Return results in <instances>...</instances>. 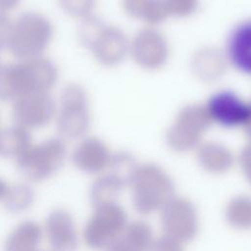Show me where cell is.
Listing matches in <instances>:
<instances>
[{
  "label": "cell",
  "mask_w": 251,
  "mask_h": 251,
  "mask_svg": "<svg viewBox=\"0 0 251 251\" xmlns=\"http://www.w3.org/2000/svg\"><path fill=\"white\" fill-rule=\"evenodd\" d=\"M58 78L55 64L36 58L0 66V100L16 101L28 94L48 92Z\"/></svg>",
  "instance_id": "1"
},
{
  "label": "cell",
  "mask_w": 251,
  "mask_h": 251,
  "mask_svg": "<svg viewBox=\"0 0 251 251\" xmlns=\"http://www.w3.org/2000/svg\"><path fill=\"white\" fill-rule=\"evenodd\" d=\"M132 205L140 215H150L175 196V185L167 173L155 164L138 165L130 179Z\"/></svg>",
  "instance_id": "2"
},
{
  "label": "cell",
  "mask_w": 251,
  "mask_h": 251,
  "mask_svg": "<svg viewBox=\"0 0 251 251\" xmlns=\"http://www.w3.org/2000/svg\"><path fill=\"white\" fill-rule=\"evenodd\" d=\"M53 32V25L46 17L36 12H25L13 25L8 48L20 61L40 58Z\"/></svg>",
  "instance_id": "3"
},
{
  "label": "cell",
  "mask_w": 251,
  "mask_h": 251,
  "mask_svg": "<svg viewBox=\"0 0 251 251\" xmlns=\"http://www.w3.org/2000/svg\"><path fill=\"white\" fill-rule=\"evenodd\" d=\"M127 225V215L117 202L95 207L84 227V240L92 249H107L123 234Z\"/></svg>",
  "instance_id": "4"
},
{
  "label": "cell",
  "mask_w": 251,
  "mask_h": 251,
  "mask_svg": "<svg viewBox=\"0 0 251 251\" xmlns=\"http://www.w3.org/2000/svg\"><path fill=\"white\" fill-rule=\"evenodd\" d=\"M207 109L203 105L192 104L183 107L169 127L166 140L176 152H186L197 148L202 134L211 125Z\"/></svg>",
  "instance_id": "5"
},
{
  "label": "cell",
  "mask_w": 251,
  "mask_h": 251,
  "mask_svg": "<svg viewBox=\"0 0 251 251\" xmlns=\"http://www.w3.org/2000/svg\"><path fill=\"white\" fill-rule=\"evenodd\" d=\"M67 149L63 139L52 137L30 146L17 159L20 172L27 178L42 180L56 173L63 165Z\"/></svg>",
  "instance_id": "6"
},
{
  "label": "cell",
  "mask_w": 251,
  "mask_h": 251,
  "mask_svg": "<svg viewBox=\"0 0 251 251\" xmlns=\"http://www.w3.org/2000/svg\"><path fill=\"white\" fill-rule=\"evenodd\" d=\"M90 117L87 95L77 84L67 85L60 97V113L57 128L63 137L77 139L88 130Z\"/></svg>",
  "instance_id": "7"
},
{
  "label": "cell",
  "mask_w": 251,
  "mask_h": 251,
  "mask_svg": "<svg viewBox=\"0 0 251 251\" xmlns=\"http://www.w3.org/2000/svg\"><path fill=\"white\" fill-rule=\"evenodd\" d=\"M161 211V223L166 235L180 243L195 238L199 225L197 211L192 202L174 196Z\"/></svg>",
  "instance_id": "8"
},
{
  "label": "cell",
  "mask_w": 251,
  "mask_h": 251,
  "mask_svg": "<svg viewBox=\"0 0 251 251\" xmlns=\"http://www.w3.org/2000/svg\"><path fill=\"white\" fill-rule=\"evenodd\" d=\"M205 107L212 123L224 127H243L251 116V102L244 101L231 90L216 92Z\"/></svg>",
  "instance_id": "9"
},
{
  "label": "cell",
  "mask_w": 251,
  "mask_h": 251,
  "mask_svg": "<svg viewBox=\"0 0 251 251\" xmlns=\"http://www.w3.org/2000/svg\"><path fill=\"white\" fill-rule=\"evenodd\" d=\"M56 103L48 92H37L17 99L12 114L17 126L26 129L46 126L54 117Z\"/></svg>",
  "instance_id": "10"
},
{
  "label": "cell",
  "mask_w": 251,
  "mask_h": 251,
  "mask_svg": "<svg viewBox=\"0 0 251 251\" xmlns=\"http://www.w3.org/2000/svg\"><path fill=\"white\" fill-rule=\"evenodd\" d=\"M128 51L136 64L148 70L162 67L169 54L166 38L153 28L140 30L129 43Z\"/></svg>",
  "instance_id": "11"
},
{
  "label": "cell",
  "mask_w": 251,
  "mask_h": 251,
  "mask_svg": "<svg viewBox=\"0 0 251 251\" xmlns=\"http://www.w3.org/2000/svg\"><path fill=\"white\" fill-rule=\"evenodd\" d=\"M94 57L105 66H115L126 57L129 49L124 32L115 26L104 25L88 46Z\"/></svg>",
  "instance_id": "12"
},
{
  "label": "cell",
  "mask_w": 251,
  "mask_h": 251,
  "mask_svg": "<svg viewBox=\"0 0 251 251\" xmlns=\"http://www.w3.org/2000/svg\"><path fill=\"white\" fill-rule=\"evenodd\" d=\"M226 58L239 72L251 75V19L231 29L226 39Z\"/></svg>",
  "instance_id": "13"
},
{
  "label": "cell",
  "mask_w": 251,
  "mask_h": 251,
  "mask_svg": "<svg viewBox=\"0 0 251 251\" xmlns=\"http://www.w3.org/2000/svg\"><path fill=\"white\" fill-rule=\"evenodd\" d=\"M46 232L53 251H76L78 237L73 217L57 209L46 220Z\"/></svg>",
  "instance_id": "14"
},
{
  "label": "cell",
  "mask_w": 251,
  "mask_h": 251,
  "mask_svg": "<svg viewBox=\"0 0 251 251\" xmlns=\"http://www.w3.org/2000/svg\"><path fill=\"white\" fill-rule=\"evenodd\" d=\"M112 154L103 141L95 137L82 140L73 152V162L81 172L98 174L109 167Z\"/></svg>",
  "instance_id": "15"
},
{
  "label": "cell",
  "mask_w": 251,
  "mask_h": 251,
  "mask_svg": "<svg viewBox=\"0 0 251 251\" xmlns=\"http://www.w3.org/2000/svg\"><path fill=\"white\" fill-rule=\"evenodd\" d=\"M196 157L199 165L211 174H224L233 165L230 150L218 142H204L197 146Z\"/></svg>",
  "instance_id": "16"
},
{
  "label": "cell",
  "mask_w": 251,
  "mask_h": 251,
  "mask_svg": "<svg viewBox=\"0 0 251 251\" xmlns=\"http://www.w3.org/2000/svg\"><path fill=\"white\" fill-rule=\"evenodd\" d=\"M226 61V55L218 49L206 47L195 53L191 63L192 71L199 79L213 81L225 73Z\"/></svg>",
  "instance_id": "17"
},
{
  "label": "cell",
  "mask_w": 251,
  "mask_h": 251,
  "mask_svg": "<svg viewBox=\"0 0 251 251\" xmlns=\"http://www.w3.org/2000/svg\"><path fill=\"white\" fill-rule=\"evenodd\" d=\"M41 237L40 226L33 221H25L9 234L4 251H38Z\"/></svg>",
  "instance_id": "18"
},
{
  "label": "cell",
  "mask_w": 251,
  "mask_h": 251,
  "mask_svg": "<svg viewBox=\"0 0 251 251\" xmlns=\"http://www.w3.org/2000/svg\"><path fill=\"white\" fill-rule=\"evenodd\" d=\"M31 146V135L28 129L13 126L0 131V155L19 158Z\"/></svg>",
  "instance_id": "19"
},
{
  "label": "cell",
  "mask_w": 251,
  "mask_h": 251,
  "mask_svg": "<svg viewBox=\"0 0 251 251\" xmlns=\"http://www.w3.org/2000/svg\"><path fill=\"white\" fill-rule=\"evenodd\" d=\"M126 13L149 24H158L168 16L163 0H123Z\"/></svg>",
  "instance_id": "20"
},
{
  "label": "cell",
  "mask_w": 251,
  "mask_h": 251,
  "mask_svg": "<svg viewBox=\"0 0 251 251\" xmlns=\"http://www.w3.org/2000/svg\"><path fill=\"white\" fill-rule=\"evenodd\" d=\"M126 183L116 176L108 173L99 176L90 188V201L95 207L116 202L119 194L126 187Z\"/></svg>",
  "instance_id": "21"
},
{
  "label": "cell",
  "mask_w": 251,
  "mask_h": 251,
  "mask_svg": "<svg viewBox=\"0 0 251 251\" xmlns=\"http://www.w3.org/2000/svg\"><path fill=\"white\" fill-rule=\"evenodd\" d=\"M226 222L237 229H251V197L237 195L226 207Z\"/></svg>",
  "instance_id": "22"
},
{
  "label": "cell",
  "mask_w": 251,
  "mask_h": 251,
  "mask_svg": "<svg viewBox=\"0 0 251 251\" xmlns=\"http://www.w3.org/2000/svg\"><path fill=\"white\" fill-rule=\"evenodd\" d=\"M122 236L139 251H147L154 240L151 226L143 221L129 223Z\"/></svg>",
  "instance_id": "23"
},
{
  "label": "cell",
  "mask_w": 251,
  "mask_h": 251,
  "mask_svg": "<svg viewBox=\"0 0 251 251\" xmlns=\"http://www.w3.org/2000/svg\"><path fill=\"white\" fill-rule=\"evenodd\" d=\"M33 190L27 184H18L9 188L5 196V204L9 211L19 213L26 210L33 201Z\"/></svg>",
  "instance_id": "24"
},
{
  "label": "cell",
  "mask_w": 251,
  "mask_h": 251,
  "mask_svg": "<svg viewBox=\"0 0 251 251\" xmlns=\"http://www.w3.org/2000/svg\"><path fill=\"white\" fill-rule=\"evenodd\" d=\"M138 164L133 157L127 152H117L112 154L109 168L110 173L121 178L126 186L129 185L130 179Z\"/></svg>",
  "instance_id": "25"
},
{
  "label": "cell",
  "mask_w": 251,
  "mask_h": 251,
  "mask_svg": "<svg viewBox=\"0 0 251 251\" xmlns=\"http://www.w3.org/2000/svg\"><path fill=\"white\" fill-rule=\"evenodd\" d=\"M61 8L69 15L76 18H86L91 15L95 0H58Z\"/></svg>",
  "instance_id": "26"
},
{
  "label": "cell",
  "mask_w": 251,
  "mask_h": 251,
  "mask_svg": "<svg viewBox=\"0 0 251 251\" xmlns=\"http://www.w3.org/2000/svg\"><path fill=\"white\" fill-rule=\"evenodd\" d=\"M163 2L169 16L185 17L195 11L198 0H163Z\"/></svg>",
  "instance_id": "27"
},
{
  "label": "cell",
  "mask_w": 251,
  "mask_h": 251,
  "mask_svg": "<svg viewBox=\"0 0 251 251\" xmlns=\"http://www.w3.org/2000/svg\"><path fill=\"white\" fill-rule=\"evenodd\" d=\"M147 251H183L182 243L164 234L153 240Z\"/></svg>",
  "instance_id": "28"
},
{
  "label": "cell",
  "mask_w": 251,
  "mask_h": 251,
  "mask_svg": "<svg viewBox=\"0 0 251 251\" xmlns=\"http://www.w3.org/2000/svg\"><path fill=\"white\" fill-rule=\"evenodd\" d=\"M14 24L3 12H0V50L8 47Z\"/></svg>",
  "instance_id": "29"
},
{
  "label": "cell",
  "mask_w": 251,
  "mask_h": 251,
  "mask_svg": "<svg viewBox=\"0 0 251 251\" xmlns=\"http://www.w3.org/2000/svg\"><path fill=\"white\" fill-rule=\"evenodd\" d=\"M239 164L246 179L251 183V141L240 152Z\"/></svg>",
  "instance_id": "30"
},
{
  "label": "cell",
  "mask_w": 251,
  "mask_h": 251,
  "mask_svg": "<svg viewBox=\"0 0 251 251\" xmlns=\"http://www.w3.org/2000/svg\"><path fill=\"white\" fill-rule=\"evenodd\" d=\"M107 251H139L130 243H128L122 235L107 248Z\"/></svg>",
  "instance_id": "31"
},
{
  "label": "cell",
  "mask_w": 251,
  "mask_h": 251,
  "mask_svg": "<svg viewBox=\"0 0 251 251\" xmlns=\"http://www.w3.org/2000/svg\"><path fill=\"white\" fill-rule=\"evenodd\" d=\"M21 0H0V12H7L16 8Z\"/></svg>",
  "instance_id": "32"
},
{
  "label": "cell",
  "mask_w": 251,
  "mask_h": 251,
  "mask_svg": "<svg viewBox=\"0 0 251 251\" xmlns=\"http://www.w3.org/2000/svg\"><path fill=\"white\" fill-rule=\"evenodd\" d=\"M8 190H9V187H8L7 183L3 179L0 178V200L5 198Z\"/></svg>",
  "instance_id": "33"
},
{
  "label": "cell",
  "mask_w": 251,
  "mask_h": 251,
  "mask_svg": "<svg viewBox=\"0 0 251 251\" xmlns=\"http://www.w3.org/2000/svg\"><path fill=\"white\" fill-rule=\"evenodd\" d=\"M243 128L245 130V133L247 134V136L250 138V141H251V116L248 119V121L246 122V124L243 126Z\"/></svg>",
  "instance_id": "34"
}]
</instances>
